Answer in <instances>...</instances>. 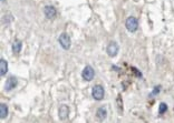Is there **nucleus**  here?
Wrapping results in <instances>:
<instances>
[{"mask_svg": "<svg viewBox=\"0 0 174 123\" xmlns=\"http://www.w3.org/2000/svg\"><path fill=\"white\" fill-rule=\"evenodd\" d=\"M125 27L129 32H135L137 30V28H139V21H137V19L135 17L131 16L126 20Z\"/></svg>", "mask_w": 174, "mask_h": 123, "instance_id": "f257e3e1", "label": "nucleus"}, {"mask_svg": "<svg viewBox=\"0 0 174 123\" xmlns=\"http://www.w3.org/2000/svg\"><path fill=\"white\" fill-rule=\"evenodd\" d=\"M92 95L95 100H102L105 95V91H104V88L102 86H95L92 90Z\"/></svg>", "mask_w": 174, "mask_h": 123, "instance_id": "f03ea898", "label": "nucleus"}, {"mask_svg": "<svg viewBox=\"0 0 174 123\" xmlns=\"http://www.w3.org/2000/svg\"><path fill=\"white\" fill-rule=\"evenodd\" d=\"M82 77H83L85 81H92L94 77H95V71H94V69L91 66H86L84 68L83 72H82Z\"/></svg>", "mask_w": 174, "mask_h": 123, "instance_id": "7ed1b4c3", "label": "nucleus"}, {"mask_svg": "<svg viewBox=\"0 0 174 123\" xmlns=\"http://www.w3.org/2000/svg\"><path fill=\"white\" fill-rule=\"evenodd\" d=\"M59 41V45L62 46L63 49L65 50H68L70 48V45H72V41H70V38L69 36L67 33H62L60 34V37L58 39Z\"/></svg>", "mask_w": 174, "mask_h": 123, "instance_id": "20e7f679", "label": "nucleus"}, {"mask_svg": "<svg viewBox=\"0 0 174 123\" xmlns=\"http://www.w3.org/2000/svg\"><path fill=\"white\" fill-rule=\"evenodd\" d=\"M118 45L116 43L115 41H112L108 43V46H107V53H108V55L110 57H115L116 55L118 53Z\"/></svg>", "mask_w": 174, "mask_h": 123, "instance_id": "39448f33", "label": "nucleus"}, {"mask_svg": "<svg viewBox=\"0 0 174 123\" xmlns=\"http://www.w3.org/2000/svg\"><path fill=\"white\" fill-rule=\"evenodd\" d=\"M44 13H45V16L48 19H54L56 17L57 11L54 6H46L45 8H44Z\"/></svg>", "mask_w": 174, "mask_h": 123, "instance_id": "423d86ee", "label": "nucleus"}, {"mask_svg": "<svg viewBox=\"0 0 174 123\" xmlns=\"http://www.w3.org/2000/svg\"><path fill=\"white\" fill-rule=\"evenodd\" d=\"M17 83H18V82H17V79L15 78V77H9L5 83V89L7 90V91H10V90L16 88Z\"/></svg>", "mask_w": 174, "mask_h": 123, "instance_id": "0eeeda50", "label": "nucleus"}, {"mask_svg": "<svg viewBox=\"0 0 174 123\" xmlns=\"http://www.w3.org/2000/svg\"><path fill=\"white\" fill-rule=\"evenodd\" d=\"M68 114H69V108H68V105H66V104L60 105V107H59V110H58L59 118L62 119V120H65V119H67Z\"/></svg>", "mask_w": 174, "mask_h": 123, "instance_id": "6e6552de", "label": "nucleus"}, {"mask_svg": "<svg viewBox=\"0 0 174 123\" xmlns=\"http://www.w3.org/2000/svg\"><path fill=\"white\" fill-rule=\"evenodd\" d=\"M7 71H8V62L6 60H3V59H1L0 60V76L1 77L6 76Z\"/></svg>", "mask_w": 174, "mask_h": 123, "instance_id": "1a4fd4ad", "label": "nucleus"}, {"mask_svg": "<svg viewBox=\"0 0 174 123\" xmlns=\"http://www.w3.org/2000/svg\"><path fill=\"white\" fill-rule=\"evenodd\" d=\"M22 43H21V41L20 40H15L13 41V43H12V51H13V53H19L20 52V50H21V47H22Z\"/></svg>", "mask_w": 174, "mask_h": 123, "instance_id": "9d476101", "label": "nucleus"}, {"mask_svg": "<svg viewBox=\"0 0 174 123\" xmlns=\"http://www.w3.org/2000/svg\"><path fill=\"white\" fill-rule=\"evenodd\" d=\"M96 115H97V118H98V119H101V120H104V119L106 118V115H107L106 109H105L104 107L99 108L98 110H97V112H96Z\"/></svg>", "mask_w": 174, "mask_h": 123, "instance_id": "9b49d317", "label": "nucleus"}, {"mask_svg": "<svg viewBox=\"0 0 174 123\" xmlns=\"http://www.w3.org/2000/svg\"><path fill=\"white\" fill-rule=\"evenodd\" d=\"M8 115V107L5 104V103H1L0 104V118L3 119Z\"/></svg>", "mask_w": 174, "mask_h": 123, "instance_id": "f8f14e48", "label": "nucleus"}, {"mask_svg": "<svg viewBox=\"0 0 174 123\" xmlns=\"http://www.w3.org/2000/svg\"><path fill=\"white\" fill-rule=\"evenodd\" d=\"M166 110H167V105H166V103H161L160 108H158V113H160V114H163V113L166 112Z\"/></svg>", "mask_w": 174, "mask_h": 123, "instance_id": "ddd939ff", "label": "nucleus"}, {"mask_svg": "<svg viewBox=\"0 0 174 123\" xmlns=\"http://www.w3.org/2000/svg\"><path fill=\"white\" fill-rule=\"evenodd\" d=\"M117 105H118V108H120V111L123 110V102H122V97H120V94L117 97Z\"/></svg>", "mask_w": 174, "mask_h": 123, "instance_id": "4468645a", "label": "nucleus"}]
</instances>
